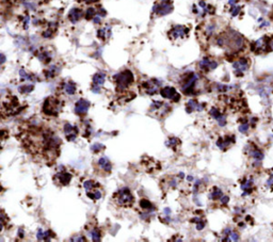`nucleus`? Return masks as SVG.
<instances>
[{
	"mask_svg": "<svg viewBox=\"0 0 273 242\" xmlns=\"http://www.w3.org/2000/svg\"><path fill=\"white\" fill-rule=\"evenodd\" d=\"M63 108V101L56 96L47 97L43 104L42 111L45 115L48 116H58Z\"/></svg>",
	"mask_w": 273,
	"mask_h": 242,
	"instance_id": "1",
	"label": "nucleus"
},
{
	"mask_svg": "<svg viewBox=\"0 0 273 242\" xmlns=\"http://www.w3.org/2000/svg\"><path fill=\"white\" fill-rule=\"evenodd\" d=\"M113 201L116 205L121 207H130L134 204V198L129 189L127 187H124L117 192H115L113 195Z\"/></svg>",
	"mask_w": 273,
	"mask_h": 242,
	"instance_id": "2",
	"label": "nucleus"
},
{
	"mask_svg": "<svg viewBox=\"0 0 273 242\" xmlns=\"http://www.w3.org/2000/svg\"><path fill=\"white\" fill-rule=\"evenodd\" d=\"M114 80L115 83H116L117 91H123V90H126L134 82V78L131 72L126 69V71H123L120 74L115 75Z\"/></svg>",
	"mask_w": 273,
	"mask_h": 242,
	"instance_id": "3",
	"label": "nucleus"
},
{
	"mask_svg": "<svg viewBox=\"0 0 273 242\" xmlns=\"http://www.w3.org/2000/svg\"><path fill=\"white\" fill-rule=\"evenodd\" d=\"M197 82V75L193 73L186 74L182 77L181 80V91L186 95H192L195 94V86H196Z\"/></svg>",
	"mask_w": 273,
	"mask_h": 242,
	"instance_id": "4",
	"label": "nucleus"
},
{
	"mask_svg": "<svg viewBox=\"0 0 273 242\" xmlns=\"http://www.w3.org/2000/svg\"><path fill=\"white\" fill-rule=\"evenodd\" d=\"M189 35V28L181 25H176L169 31V37L172 41L177 40H184Z\"/></svg>",
	"mask_w": 273,
	"mask_h": 242,
	"instance_id": "5",
	"label": "nucleus"
},
{
	"mask_svg": "<svg viewBox=\"0 0 273 242\" xmlns=\"http://www.w3.org/2000/svg\"><path fill=\"white\" fill-rule=\"evenodd\" d=\"M173 11V4L169 0H162L159 3L154 4L153 7V13L159 15V16H164V15L171 13Z\"/></svg>",
	"mask_w": 273,
	"mask_h": 242,
	"instance_id": "6",
	"label": "nucleus"
},
{
	"mask_svg": "<svg viewBox=\"0 0 273 242\" xmlns=\"http://www.w3.org/2000/svg\"><path fill=\"white\" fill-rule=\"evenodd\" d=\"M17 107H18V99L15 96H12L7 100H4L2 103V113H6L7 115H13L16 114Z\"/></svg>",
	"mask_w": 273,
	"mask_h": 242,
	"instance_id": "7",
	"label": "nucleus"
},
{
	"mask_svg": "<svg viewBox=\"0 0 273 242\" xmlns=\"http://www.w3.org/2000/svg\"><path fill=\"white\" fill-rule=\"evenodd\" d=\"M160 83H161V82H160L159 80H157V79H151V80H148V81L142 82L140 88H141V90L145 94L155 95V94L157 93V91H158Z\"/></svg>",
	"mask_w": 273,
	"mask_h": 242,
	"instance_id": "8",
	"label": "nucleus"
},
{
	"mask_svg": "<svg viewBox=\"0 0 273 242\" xmlns=\"http://www.w3.org/2000/svg\"><path fill=\"white\" fill-rule=\"evenodd\" d=\"M160 95L163 98L171 99L174 103H177V101L180 100V94L173 86H164V88H162L160 90Z\"/></svg>",
	"mask_w": 273,
	"mask_h": 242,
	"instance_id": "9",
	"label": "nucleus"
},
{
	"mask_svg": "<svg viewBox=\"0 0 273 242\" xmlns=\"http://www.w3.org/2000/svg\"><path fill=\"white\" fill-rule=\"evenodd\" d=\"M90 101L87 99H79L75 105V113L78 114L80 116H83L87 114V110L90 108Z\"/></svg>",
	"mask_w": 273,
	"mask_h": 242,
	"instance_id": "10",
	"label": "nucleus"
},
{
	"mask_svg": "<svg viewBox=\"0 0 273 242\" xmlns=\"http://www.w3.org/2000/svg\"><path fill=\"white\" fill-rule=\"evenodd\" d=\"M54 183H57L59 186H67L72 180V175L67 172H60L54 175Z\"/></svg>",
	"mask_w": 273,
	"mask_h": 242,
	"instance_id": "11",
	"label": "nucleus"
},
{
	"mask_svg": "<svg viewBox=\"0 0 273 242\" xmlns=\"http://www.w3.org/2000/svg\"><path fill=\"white\" fill-rule=\"evenodd\" d=\"M64 133L67 141H74L78 136V128H77V126H73V125L66 123L64 125Z\"/></svg>",
	"mask_w": 273,
	"mask_h": 242,
	"instance_id": "12",
	"label": "nucleus"
},
{
	"mask_svg": "<svg viewBox=\"0 0 273 242\" xmlns=\"http://www.w3.org/2000/svg\"><path fill=\"white\" fill-rule=\"evenodd\" d=\"M233 66H234L235 73H236L237 76H242V74L249 68V63H247V59H240L235 62Z\"/></svg>",
	"mask_w": 273,
	"mask_h": 242,
	"instance_id": "13",
	"label": "nucleus"
},
{
	"mask_svg": "<svg viewBox=\"0 0 273 242\" xmlns=\"http://www.w3.org/2000/svg\"><path fill=\"white\" fill-rule=\"evenodd\" d=\"M218 66V63L214 60H210L209 58H204L200 62V68L202 71L208 72V71H212Z\"/></svg>",
	"mask_w": 273,
	"mask_h": 242,
	"instance_id": "14",
	"label": "nucleus"
},
{
	"mask_svg": "<svg viewBox=\"0 0 273 242\" xmlns=\"http://www.w3.org/2000/svg\"><path fill=\"white\" fill-rule=\"evenodd\" d=\"M235 142L234 137H225V138H220L217 141V145L219 146L220 149L222 151H226V148L228 147L230 144H233Z\"/></svg>",
	"mask_w": 273,
	"mask_h": 242,
	"instance_id": "15",
	"label": "nucleus"
},
{
	"mask_svg": "<svg viewBox=\"0 0 273 242\" xmlns=\"http://www.w3.org/2000/svg\"><path fill=\"white\" fill-rule=\"evenodd\" d=\"M81 17H82V11L80 9H78V7H74V9H72L68 13V19L73 22V24H76Z\"/></svg>",
	"mask_w": 273,
	"mask_h": 242,
	"instance_id": "16",
	"label": "nucleus"
},
{
	"mask_svg": "<svg viewBox=\"0 0 273 242\" xmlns=\"http://www.w3.org/2000/svg\"><path fill=\"white\" fill-rule=\"evenodd\" d=\"M204 106H205V105H200L196 100L192 99V100H189V103H188L187 106H186L187 112H188V113H191V112L194 111V110L202 111L203 108H204Z\"/></svg>",
	"mask_w": 273,
	"mask_h": 242,
	"instance_id": "17",
	"label": "nucleus"
},
{
	"mask_svg": "<svg viewBox=\"0 0 273 242\" xmlns=\"http://www.w3.org/2000/svg\"><path fill=\"white\" fill-rule=\"evenodd\" d=\"M98 165L101 166V169L104 170L105 172H108V173L109 172H111V170H112L111 163H110V161L106 158V157H101V158L99 159Z\"/></svg>",
	"mask_w": 273,
	"mask_h": 242,
	"instance_id": "18",
	"label": "nucleus"
},
{
	"mask_svg": "<svg viewBox=\"0 0 273 242\" xmlns=\"http://www.w3.org/2000/svg\"><path fill=\"white\" fill-rule=\"evenodd\" d=\"M63 89H64L65 93L68 94V95H74V94L76 93V91H77V86H76V84H75L73 81H67V82H65Z\"/></svg>",
	"mask_w": 273,
	"mask_h": 242,
	"instance_id": "19",
	"label": "nucleus"
},
{
	"mask_svg": "<svg viewBox=\"0 0 273 242\" xmlns=\"http://www.w3.org/2000/svg\"><path fill=\"white\" fill-rule=\"evenodd\" d=\"M105 80H106V74L105 73H97L94 75L93 77V86H101L104 84Z\"/></svg>",
	"mask_w": 273,
	"mask_h": 242,
	"instance_id": "20",
	"label": "nucleus"
},
{
	"mask_svg": "<svg viewBox=\"0 0 273 242\" xmlns=\"http://www.w3.org/2000/svg\"><path fill=\"white\" fill-rule=\"evenodd\" d=\"M98 37L101 40V41H106V40H108L110 35H111V29H110V27H104V28L99 29L98 30Z\"/></svg>",
	"mask_w": 273,
	"mask_h": 242,
	"instance_id": "21",
	"label": "nucleus"
},
{
	"mask_svg": "<svg viewBox=\"0 0 273 242\" xmlns=\"http://www.w3.org/2000/svg\"><path fill=\"white\" fill-rule=\"evenodd\" d=\"M252 188H253V180L252 179H245L241 186V189L243 190V195H247V194L251 193Z\"/></svg>",
	"mask_w": 273,
	"mask_h": 242,
	"instance_id": "22",
	"label": "nucleus"
},
{
	"mask_svg": "<svg viewBox=\"0 0 273 242\" xmlns=\"http://www.w3.org/2000/svg\"><path fill=\"white\" fill-rule=\"evenodd\" d=\"M165 145L167 147H171L172 149H174V151H176L177 147L180 145V140L178 138H174V137H173V138H170L165 142Z\"/></svg>",
	"mask_w": 273,
	"mask_h": 242,
	"instance_id": "23",
	"label": "nucleus"
},
{
	"mask_svg": "<svg viewBox=\"0 0 273 242\" xmlns=\"http://www.w3.org/2000/svg\"><path fill=\"white\" fill-rule=\"evenodd\" d=\"M51 235L52 234L50 230L43 231L42 229H39V231H37V239L39 240H50Z\"/></svg>",
	"mask_w": 273,
	"mask_h": 242,
	"instance_id": "24",
	"label": "nucleus"
},
{
	"mask_svg": "<svg viewBox=\"0 0 273 242\" xmlns=\"http://www.w3.org/2000/svg\"><path fill=\"white\" fill-rule=\"evenodd\" d=\"M58 72H59V68H58L57 66L52 65V66L49 67V68H47L46 71L44 72V74H45V77H46V78H54V77L58 74Z\"/></svg>",
	"mask_w": 273,
	"mask_h": 242,
	"instance_id": "25",
	"label": "nucleus"
},
{
	"mask_svg": "<svg viewBox=\"0 0 273 242\" xmlns=\"http://www.w3.org/2000/svg\"><path fill=\"white\" fill-rule=\"evenodd\" d=\"M140 206L142 207V209L145 211H153L154 210V205L147 199H141L140 201Z\"/></svg>",
	"mask_w": 273,
	"mask_h": 242,
	"instance_id": "26",
	"label": "nucleus"
},
{
	"mask_svg": "<svg viewBox=\"0 0 273 242\" xmlns=\"http://www.w3.org/2000/svg\"><path fill=\"white\" fill-rule=\"evenodd\" d=\"M223 196V193H222V191L220 190L219 188H214L212 189V192L211 193H210V195H209V198H210V199H214V201H216V199H219V198H221Z\"/></svg>",
	"mask_w": 273,
	"mask_h": 242,
	"instance_id": "27",
	"label": "nucleus"
},
{
	"mask_svg": "<svg viewBox=\"0 0 273 242\" xmlns=\"http://www.w3.org/2000/svg\"><path fill=\"white\" fill-rule=\"evenodd\" d=\"M98 187H99V184H97L96 181H94V180H87V181H84V184H83V188L86 189L87 191H90V190L95 189V188H98Z\"/></svg>",
	"mask_w": 273,
	"mask_h": 242,
	"instance_id": "28",
	"label": "nucleus"
},
{
	"mask_svg": "<svg viewBox=\"0 0 273 242\" xmlns=\"http://www.w3.org/2000/svg\"><path fill=\"white\" fill-rule=\"evenodd\" d=\"M251 156H252V158L256 161H261L262 158H264V154H262L260 151H258V149H252Z\"/></svg>",
	"mask_w": 273,
	"mask_h": 242,
	"instance_id": "29",
	"label": "nucleus"
},
{
	"mask_svg": "<svg viewBox=\"0 0 273 242\" xmlns=\"http://www.w3.org/2000/svg\"><path fill=\"white\" fill-rule=\"evenodd\" d=\"M37 57H39V59L41 60L42 62H44V63H48V62L51 60L50 54H49V52H47V51H41Z\"/></svg>",
	"mask_w": 273,
	"mask_h": 242,
	"instance_id": "30",
	"label": "nucleus"
},
{
	"mask_svg": "<svg viewBox=\"0 0 273 242\" xmlns=\"http://www.w3.org/2000/svg\"><path fill=\"white\" fill-rule=\"evenodd\" d=\"M91 236H92V240L93 241H101V230L96 227H94L91 230Z\"/></svg>",
	"mask_w": 273,
	"mask_h": 242,
	"instance_id": "31",
	"label": "nucleus"
},
{
	"mask_svg": "<svg viewBox=\"0 0 273 242\" xmlns=\"http://www.w3.org/2000/svg\"><path fill=\"white\" fill-rule=\"evenodd\" d=\"M192 222L196 224V229H197V230H202V229L205 227V224H206V221L203 220V219H200V218L192 219Z\"/></svg>",
	"mask_w": 273,
	"mask_h": 242,
	"instance_id": "32",
	"label": "nucleus"
},
{
	"mask_svg": "<svg viewBox=\"0 0 273 242\" xmlns=\"http://www.w3.org/2000/svg\"><path fill=\"white\" fill-rule=\"evenodd\" d=\"M96 14H97V12H96V9H95V7H89V9H87L86 15H84V16H86V18L89 21V19L94 18Z\"/></svg>",
	"mask_w": 273,
	"mask_h": 242,
	"instance_id": "33",
	"label": "nucleus"
},
{
	"mask_svg": "<svg viewBox=\"0 0 273 242\" xmlns=\"http://www.w3.org/2000/svg\"><path fill=\"white\" fill-rule=\"evenodd\" d=\"M34 89V86L33 84H25V86H19V92L21 93H30V92H32Z\"/></svg>",
	"mask_w": 273,
	"mask_h": 242,
	"instance_id": "34",
	"label": "nucleus"
},
{
	"mask_svg": "<svg viewBox=\"0 0 273 242\" xmlns=\"http://www.w3.org/2000/svg\"><path fill=\"white\" fill-rule=\"evenodd\" d=\"M87 195L89 196L91 199H93V201H97V199H99L101 198V191H94V192L87 191Z\"/></svg>",
	"mask_w": 273,
	"mask_h": 242,
	"instance_id": "35",
	"label": "nucleus"
},
{
	"mask_svg": "<svg viewBox=\"0 0 273 242\" xmlns=\"http://www.w3.org/2000/svg\"><path fill=\"white\" fill-rule=\"evenodd\" d=\"M104 148H105V146L101 145V144H99V143L94 144V145L91 147V149H92V151H93V153H99V151H101Z\"/></svg>",
	"mask_w": 273,
	"mask_h": 242,
	"instance_id": "36",
	"label": "nucleus"
},
{
	"mask_svg": "<svg viewBox=\"0 0 273 242\" xmlns=\"http://www.w3.org/2000/svg\"><path fill=\"white\" fill-rule=\"evenodd\" d=\"M230 12H232V15H233V16H237V15L239 14V12H240V7H238V6H233V7H232V10H230Z\"/></svg>",
	"mask_w": 273,
	"mask_h": 242,
	"instance_id": "37",
	"label": "nucleus"
},
{
	"mask_svg": "<svg viewBox=\"0 0 273 242\" xmlns=\"http://www.w3.org/2000/svg\"><path fill=\"white\" fill-rule=\"evenodd\" d=\"M249 124L247 123H244V124H242V125H240L239 126V131L240 132H247V130H249Z\"/></svg>",
	"mask_w": 273,
	"mask_h": 242,
	"instance_id": "38",
	"label": "nucleus"
},
{
	"mask_svg": "<svg viewBox=\"0 0 273 242\" xmlns=\"http://www.w3.org/2000/svg\"><path fill=\"white\" fill-rule=\"evenodd\" d=\"M228 238L232 241H237L238 239H239V236H238L237 233H234V231H232V233H230L229 235H228Z\"/></svg>",
	"mask_w": 273,
	"mask_h": 242,
	"instance_id": "39",
	"label": "nucleus"
},
{
	"mask_svg": "<svg viewBox=\"0 0 273 242\" xmlns=\"http://www.w3.org/2000/svg\"><path fill=\"white\" fill-rule=\"evenodd\" d=\"M72 241H87L86 237H82V236H76V238H72Z\"/></svg>",
	"mask_w": 273,
	"mask_h": 242,
	"instance_id": "40",
	"label": "nucleus"
},
{
	"mask_svg": "<svg viewBox=\"0 0 273 242\" xmlns=\"http://www.w3.org/2000/svg\"><path fill=\"white\" fill-rule=\"evenodd\" d=\"M220 199H221V203L222 204H226V203H228V201H229L228 196H225V195H223Z\"/></svg>",
	"mask_w": 273,
	"mask_h": 242,
	"instance_id": "41",
	"label": "nucleus"
},
{
	"mask_svg": "<svg viewBox=\"0 0 273 242\" xmlns=\"http://www.w3.org/2000/svg\"><path fill=\"white\" fill-rule=\"evenodd\" d=\"M84 2H87V3H93V2H97L99 1V0H83Z\"/></svg>",
	"mask_w": 273,
	"mask_h": 242,
	"instance_id": "42",
	"label": "nucleus"
},
{
	"mask_svg": "<svg viewBox=\"0 0 273 242\" xmlns=\"http://www.w3.org/2000/svg\"><path fill=\"white\" fill-rule=\"evenodd\" d=\"M19 236H21V238L24 237V235H22V229H19Z\"/></svg>",
	"mask_w": 273,
	"mask_h": 242,
	"instance_id": "43",
	"label": "nucleus"
}]
</instances>
